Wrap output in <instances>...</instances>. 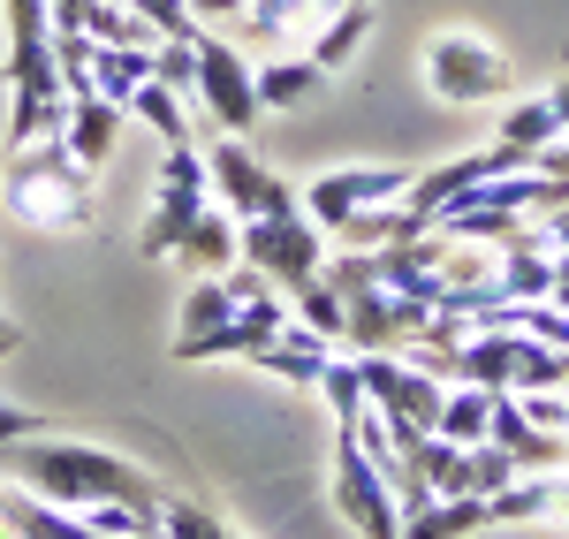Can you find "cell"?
Here are the masks:
<instances>
[{
	"mask_svg": "<svg viewBox=\"0 0 569 539\" xmlns=\"http://www.w3.org/2000/svg\"><path fill=\"white\" fill-rule=\"evenodd\" d=\"M0 479L61 501V509H77V517L99 509V501H144V509L168 501V487H160L152 471H137L130 456L91 449V441H61V433H23V441H8V449H0Z\"/></svg>",
	"mask_w": 569,
	"mask_h": 539,
	"instance_id": "cell-1",
	"label": "cell"
},
{
	"mask_svg": "<svg viewBox=\"0 0 569 539\" xmlns=\"http://www.w3.org/2000/svg\"><path fill=\"white\" fill-rule=\"evenodd\" d=\"M8 213L46 228H91V168L69 152V137H31L8 144Z\"/></svg>",
	"mask_w": 569,
	"mask_h": 539,
	"instance_id": "cell-2",
	"label": "cell"
},
{
	"mask_svg": "<svg viewBox=\"0 0 569 539\" xmlns=\"http://www.w3.org/2000/svg\"><path fill=\"white\" fill-rule=\"evenodd\" d=\"M357 380H365V396L380 403V418L395 426L402 449H410L418 433H433V426H440V396H448V380L426 372L418 358H402V350H357Z\"/></svg>",
	"mask_w": 569,
	"mask_h": 539,
	"instance_id": "cell-3",
	"label": "cell"
},
{
	"mask_svg": "<svg viewBox=\"0 0 569 539\" xmlns=\"http://www.w3.org/2000/svg\"><path fill=\"white\" fill-rule=\"evenodd\" d=\"M213 206V182H206V152L182 137V144H168V160H160V190H152V213H144V228H137V251L144 259H168L182 243V228L198 221Z\"/></svg>",
	"mask_w": 569,
	"mask_h": 539,
	"instance_id": "cell-4",
	"label": "cell"
},
{
	"mask_svg": "<svg viewBox=\"0 0 569 539\" xmlns=\"http://www.w3.org/2000/svg\"><path fill=\"white\" fill-rule=\"evenodd\" d=\"M236 251H243L266 281L297 289V281H311V273L327 267V228L311 221L305 206H297V213H266V221H236Z\"/></svg>",
	"mask_w": 569,
	"mask_h": 539,
	"instance_id": "cell-5",
	"label": "cell"
},
{
	"mask_svg": "<svg viewBox=\"0 0 569 539\" xmlns=\"http://www.w3.org/2000/svg\"><path fill=\"white\" fill-rule=\"evenodd\" d=\"M335 509H342V525H357L365 539H395L402 532V501H395L388 471L365 456V441H357L350 426H335Z\"/></svg>",
	"mask_w": 569,
	"mask_h": 539,
	"instance_id": "cell-6",
	"label": "cell"
},
{
	"mask_svg": "<svg viewBox=\"0 0 569 539\" xmlns=\"http://www.w3.org/2000/svg\"><path fill=\"white\" fill-rule=\"evenodd\" d=\"M206 182H213V206H228L236 221H266V213H297L305 206L273 168H259L243 152V137H220L213 152H206Z\"/></svg>",
	"mask_w": 569,
	"mask_h": 539,
	"instance_id": "cell-7",
	"label": "cell"
},
{
	"mask_svg": "<svg viewBox=\"0 0 569 539\" xmlns=\"http://www.w3.org/2000/svg\"><path fill=\"white\" fill-rule=\"evenodd\" d=\"M198 99H206V114H213L220 130H251L266 107H259V69L243 61V46L213 39V31H198Z\"/></svg>",
	"mask_w": 569,
	"mask_h": 539,
	"instance_id": "cell-8",
	"label": "cell"
},
{
	"mask_svg": "<svg viewBox=\"0 0 569 539\" xmlns=\"http://www.w3.org/2000/svg\"><path fill=\"white\" fill-rule=\"evenodd\" d=\"M426 84H433L448 107H486L493 91L509 84V61L486 39H471V31H448V39L426 46Z\"/></svg>",
	"mask_w": 569,
	"mask_h": 539,
	"instance_id": "cell-9",
	"label": "cell"
},
{
	"mask_svg": "<svg viewBox=\"0 0 569 539\" xmlns=\"http://www.w3.org/2000/svg\"><path fill=\"white\" fill-rule=\"evenodd\" d=\"M402 190H410V168H335V176H319L305 190V213L319 228H342L350 213L388 206V198H402Z\"/></svg>",
	"mask_w": 569,
	"mask_h": 539,
	"instance_id": "cell-10",
	"label": "cell"
},
{
	"mask_svg": "<svg viewBox=\"0 0 569 539\" xmlns=\"http://www.w3.org/2000/svg\"><path fill=\"white\" fill-rule=\"evenodd\" d=\"M243 365H259V372L289 380V388H319V380H327V365H335V342H327V335H311L305 319L289 312V327H281V335H266Z\"/></svg>",
	"mask_w": 569,
	"mask_h": 539,
	"instance_id": "cell-11",
	"label": "cell"
},
{
	"mask_svg": "<svg viewBox=\"0 0 569 539\" xmlns=\"http://www.w3.org/2000/svg\"><path fill=\"white\" fill-rule=\"evenodd\" d=\"M122 122H130V107H114V99H99V91H77L61 137H69V152H77L84 168H107L114 144H122Z\"/></svg>",
	"mask_w": 569,
	"mask_h": 539,
	"instance_id": "cell-12",
	"label": "cell"
},
{
	"mask_svg": "<svg viewBox=\"0 0 569 539\" xmlns=\"http://www.w3.org/2000/svg\"><path fill=\"white\" fill-rule=\"evenodd\" d=\"M486 525H493L486 517V495H440L426 509H402V532L395 539H471Z\"/></svg>",
	"mask_w": 569,
	"mask_h": 539,
	"instance_id": "cell-13",
	"label": "cell"
},
{
	"mask_svg": "<svg viewBox=\"0 0 569 539\" xmlns=\"http://www.w3.org/2000/svg\"><path fill=\"white\" fill-rule=\"evenodd\" d=\"M365 39H372V8H365V0H335V8H327V16L311 23L305 53L319 61V69H342V61H350Z\"/></svg>",
	"mask_w": 569,
	"mask_h": 539,
	"instance_id": "cell-14",
	"label": "cell"
},
{
	"mask_svg": "<svg viewBox=\"0 0 569 539\" xmlns=\"http://www.w3.org/2000/svg\"><path fill=\"white\" fill-rule=\"evenodd\" d=\"M327 8H335V0H251V16H243V39H251V46L311 39V23H319Z\"/></svg>",
	"mask_w": 569,
	"mask_h": 539,
	"instance_id": "cell-15",
	"label": "cell"
},
{
	"mask_svg": "<svg viewBox=\"0 0 569 539\" xmlns=\"http://www.w3.org/2000/svg\"><path fill=\"white\" fill-rule=\"evenodd\" d=\"M418 213L402 206V198H388V206H365V213H350V221L335 228V243L342 251H388V243H402V236H418Z\"/></svg>",
	"mask_w": 569,
	"mask_h": 539,
	"instance_id": "cell-16",
	"label": "cell"
},
{
	"mask_svg": "<svg viewBox=\"0 0 569 539\" xmlns=\"http://www.w3.org/2000/svg\"><path fill=\"white\" fill-rule=\"evenodd\" d=\"M327 84V69L311 61V53H273V61H259V107H305L311 91Z\"/></svg>",
	"mask_w": 569,
	"mask_h": 539,
	"instance_id": "cell-17",
	"label": "cell"
},
{
	"mask_svg": "<svg viewBox=\"0 0 569 539\" xmlns=\"http://www.w3.org/2000/svg\"><path fill=\"white\" fill-rule=\"evenodd\" d=\"M176 251H182V259H198L206 273H228L236 259H243V251H236V213H228V206H206L198 221L182 228Z\"/></svg>",
	"mask_w": 569,
	"mask_h": 539,
	"instance_id": "cell-18",
	"label": "cell"
},
{
	"mask_svg": "<svg viewBox=\"0 0 569 539\" xmlns=\"http://www.w3.org/2000/svg\"><path fill=\"white\" fill-rule=\"evenodd\" d=\"M152 77V46H91V91L130 107V91Z\"/></svg>",
	"mask_w": 569,
	"mask_h": 539,
	"instance_id": "cell-19",
	"label": "cell"
},
{
	"mask_svg": "<svg viewBox=\"0 0 569 539\" xmlns=\"http://www.w3.org/2000/svg\"><path fill=\"white\" fill-rule=\"evenodd\" d=\"M486 426H493V388H479V380H448L433 433H448V441L471 449V441H486Z\"/></svg>",
	"mask_w": 569,
	"mask_h": 539,
	"instance_id": "cell-20",
	"label": "cell"
},
{
	"mask_svg": "<svg viewBox=\"0 0 569 539\" xmlns=\"http://www.w3.org/2000/svg\"><path fill=\"white\" fill-rule=\"evenodd\" d=\"M289 312L305 319L311 335H327V342H342V327H350V312H342V289H335L327 273H311V281H297V289H289Z\"/></svg>",
	"mask_w": 569,
	"mask_h": 539,
	"instance_id": "cell-21",
	"label": "cell"
},
{
	"mask_svg": "<svg viewBox=\"0 0 569 539\" xmlns=\"http://www.w3.org/2000/svg\"><path fill=\"white\" fill-rule=\"evenodd\" d=\"M130 114H137V122H152V130L168 137V144H182V137H190V114H182V91H168L160 77H144V84L130 91Z\"/></svg>",
	"mask_w": 569,
	"mask_h": 539,
	"instance_id": "cell-22",
	"label": "cell"
},
{
	"mask_svg": "<svg viewBox=\"0 0 569 539\" xmlns=\"http://www.w3.org/2000/svg\"><path fill=\"white\" fill-rule=\"evenodd\" d=\"M555 137H562V122H555V107H547V99H525V107H509V122H501V144H509V152H539V144H555Z\"/></svg>",
	"mask_w": 569,
	"mask_h": 539,
	"instance_id": "cell-23",
	"label": "cell"
},
{
	"mask_svg": "<svg viewBox=\"0 0 569 539\" xmlns=\"http://www.w3.org/2000/svg\"><path fill=\"white\" fill-rule=\"evenodd\" d=\"M84 525L99 539H144V532H160V509H144V501H99V509H84Z\"/></svg>",
	"mask_w": 569,
	"mask_h": 539,
	"instance_id": "cell-24",
	"label": "cell"
},
{
	"mask_svg": "<svg viewBox=\"0 0 569 539\" xmlns=\"http://www.w3.org/2000/svg\"><path fill=\"white\" fill-rule=\"evenodd\" d=\"M236 319V297H228V281H198L190 297H182V335H213V327H228Z\"/></svg>",
	"mask_w": 569,
	"mask_h": 539,
	"instance_id": "cell-25",
	"label": "cell"
},
{
	"mask_svg": "<svg viewBox=\"0 0 569 539\" xmlns=\"http://www.w3.org/2000/svg\"><path fill=\"white\" fill-rule=\"evenodd\" d=\"M160 539H236L228 525H220L213 509H198V501H160Z\"/></svg>",
	"mask_w": 569,
	"mask_h": 539,
	"instance_id": "cell-26",
	"label": "cell"
},
{
	"mask_svg": "<svg viewBox=\"0 0 569 539\" xmlns=\"http://www.w3.org/2000/svg\"><path fill=\"white\" fill-rule=\"evenodd\" d=\"M152 77L190 99V91H198V46H190V39H160V46H152Z\"/></svg>",
	"mask_w": 569,
	"mask_h": 539,
	"instance_id": "cell-27",
	"label": "cell"
},
{
	"mask_svg": "<svg viewBox=\"0 0 569 539\" xmlns=\"http://www.w3.org/2000/svg\"><path fill=\"white\" fill-rule=\"evenodd\" d=\"M517 471H525V463L501 449V441H471V495H501Z\"/></svg>",
	"mask_w": 569,
	"mask_h": 539,
	"instance_id": "cell-28",
	"label": "cell"
},
{
	"mask_svg": "<svg viewBox=\"0 0 569 539\" xmlns=\"http://www.w3.org/2000/svg\"><path fill=\"white\" fill-rule=\"evenodd\" d=\"M517 403H525V418L539 426V433H562L569 441V380L562 388H539V396H517Z\"/></svg>",
	"mask_w": 569,
	"mask_h": 539,
	"instance_id": "cell-29",
	"label": "cell"
},
{
	"mask_svg": "<svg viewBox=\"0 0 569 539\" xmlns=\"http://www.w3.org/2000/svg\"><path fill=\"white\" fill-rule=\"evenodd\" d=\"M531 168H539V176H555V182H569V130L555 137V144H539V152H531Z\"/></svg>",
	"mask_w": 569,
	"mask_h": 539,
	"instance_id": "cell-30",
	"label": "cell"
},
{
	"mask_svg": "<svg viewBox=\"0 0 569 539\" xmlns=\"http://www.w3.org/2000/svg\"><path fill=\"white\" fill-rule=\"evenodd\" d=\"M23 433H46V426H39V418H31V410L0 403V449H8V441H23Z\"/></svg>",
	"mask_w": 569,
	"mask_h": 539,
	"instance_id": "cell-31",
	"label": "cell"
},
{
	"mask_svg": "<svg viewBox=\"0 0 569 539\" xmlns=\"http://www.w3.org/2000/svg\"><path fill=\"white\" fill-rule=\"evenodd\" d=\"M243 8H251V0H190V16H198V23H220V16H243Z\"/></svg>",
	"mask_w": 569,
	"mask_h": 539,
	"instance_id": "cell-32",
	"label": "cell"
},
{
	"mask_svg": "<svg viewBox=\"0 0 569 539\" xmlns=\"http://www.w3.org/2000/svg\"><path fill=\"white\" fill-rule=\"evenodd\" d=\"M16 342H23V335H16V327H8V319H0V358H8V350H16Z\"/></svg>",
	"mask_w": 569,
	"mask_h": 539,
	"instance_id": "cell-33",
	"label": "cell"
},
{
	"mask_svg": "<svg viewBox=\"0 0 569 539\" xmlns=\"http://www.w3.org/2000/svg\"><path fill=\"white\" fill-rule=\"evenodd\" d=\"M562 509H569V463H562Z\"/></svg>",
	"mask_w": 569,
	"mask_h": 539,
	"instance_id": "cell-34",
	"label": "cell"
}]
</instances>
